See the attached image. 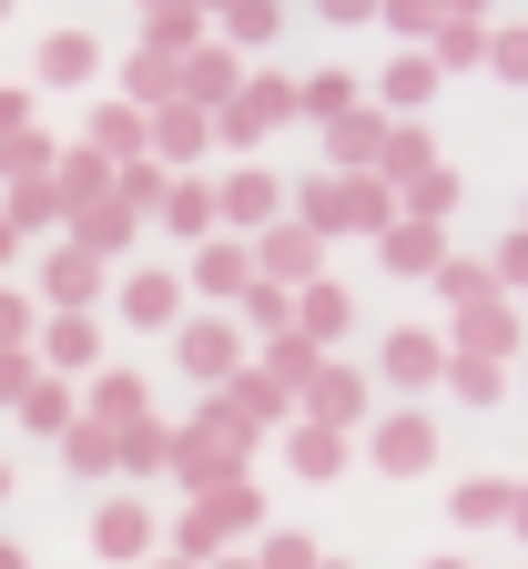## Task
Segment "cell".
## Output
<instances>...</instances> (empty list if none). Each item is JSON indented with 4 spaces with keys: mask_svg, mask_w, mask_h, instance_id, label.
Wrapping results in <instances>:
<instances>
[{
    "mask_svg": "<svg viewBox=\"0 0 528 569\" xmlns=\"http://www.w3.org/2000/svg\"><path fill=\"white\" fill-rule=\"evenodd\" d=\"M275 519H265V488L245 478V488H223V498H193L183 519H163V559H183V569H213V559H235L245 539H265Z\"/></svg>",
    "mask_w": 528,
    "mask_h": 569,
    "instance_id": "cell-1",
    "label": "cell"
},
{
    "mask_svg": "<svg viewBox=\"0 0 528 569\" xmlns=\"http://www.w3.org/2000/svg\"><path fill=\"white\" fill-rule=\"evenodd\" d=\"M295 224L326 234V244H336V234H366V244H376V234L397 224V193L376 183V173H326V163H316L306 183H295Z\"/></svg>",
    "mask_w": 528,
    "mask_h": 569,
    "instance_id": "cell-2",
    "label": "cell"
},
{
    "mask_svg": "<svg viewBox=\"0 0 528 569\" xmlns=\"http://www.w3.org/2000/svg\"><path fill=\"white\" fill-rule=\"evenodd\" d=\"M173 367H183L203 397H223V387L255 367V356H245V316H183V326H173Z\"/></svg>",
    "mask_w": 528,
    "mask_h": 569,
    "instance_id": "cell-3",
    "label": "cell"
},
{
    "mask_svg": "<svg viewBox=\"0 0 528 569\" xmlns=\"http://www.w3.org/2000/svg\"><path fill=\"white\" fill-rule=\"evenodd\" d=\"M285 122H306V82H285V71H255V82L235 92V112H213V142H235V153L255 163V142L285 132Z\"/></svg>",
    "mask_w": 528,
    "mask_h": 569,
    "instance_id": "cell-4",
    "label": "cell"
},
{
    "mask_svg": "<svg viewBox=\"0 0 528 569\" xmlns=\"http://www.w3.org/2000/svg\"><path fill=\"white\" fill-rule=\"evenodd\" d=\"M245 478H255V448L213 438V427H183V438H173V488H183V509H193V498L245 488Z\"/></svg>",
    "mask_w": 528,
    "mask_h": 569,
    "instance_id": "cell-5",
    "label": "cell"
},
{
    "mask_svg": "<svg viewBox=\"0 0 528 569\" xmlns=\"http://www.w3.org/2000/svg\"><path fill=\"white\" fill-rule=\"evenodd\" d=\"M213 203H223V234H235V244H255V234H275L285 213H295V183H275L265 163H235V173L213 183Z\"/></svg>",
    "mask_w": 528,
    "mask_h": 569,
    "instance_id": "cell-6",
    "label": "cell"
},
{
    "mask_svg": "<svg viewBox=\"0 0 528 569\" xmlns=\"http://www.w3.org/2000/svg\"><path fill=\"white\" fill-rule=\"evenodd\" d=\"M92 559H112V569H153V559H163V519L142 509L132 488H112L102 509H92Z\"/></svg>",
    "mask_w": 528,
    "mask_h": 569,
    "instance_id": "cell-7",
    "label": "cell"
},
{
    "mask_svg": "<svg viewBox=\"0 0 528 569\" xmlns=\"http://www.w3.org/2000/svg\"><path fill=\"white\" fill-rule=\"evenodd\" d=\"M102 296H112V264H102V254H82V244L61 234V244L41 254V316H92Z\"/></svg>",
    "mask_w": 528,
    "mask_h": 569,
    "instance_id": "cell-8",
    "label": "cell"
},
{
    "mask_svg": "<svg viewBox=\"0 0 528 569\" xmlns=\"http://www.w3.org/2000/svg\"><path fill=\"white\" fill-rule=\"evenodd\" d=\"M255 274H265V284H285V296H306V284H326V234H306V224L285 213L275 234H255Z\"/></svg>",
    "mask_w": 528,
    "mask_h": 569,
    "instance_id": "cell-9",
    "label": "cell"
},
{
    "mask_svg": "<svg viewBox=\"0 0 528 569\" xmlns=\"http://www.w3.org/2000/svg\"><path fill=\"white\" fill-rule=\"evenodd\" d=\"M295 417H306V427H336V438H356V427H366V367L326 356V367H316V387L295 397Z\"/></svg>",
    "mask_w": 528,
    "mask_h": 569,
    "instance_id": "cell-10",
    "label": "cell"
},
{
    "mask_svg": "<svg viewBox=\"0 0 528 569\" xmlns=\"http://www.w3.org/2000/svg\"><path fill=\"white\" fill-rule=\"evenodd\" d=\"M437 417H417V407H397V417H376V438H366V458L387 468V478H427L437 468Z\"/></svg>",
    "mask_w": 528,
    "mask_h": 569,
    "instance_id": "cell-11",
    "label": "cell"
},
{
    "mask_svg": "<svg viewBox=\"0 0 528 569\" xmlns=\"http://www.w3.org/2000/svg\"><path fill=\"white\" fill-rule=\"evenodd\" d=\"M447 356H468V367H508V356H528V346H518V306H508V296L468 306L458 326H447Z\"/></svg>",
    "mask_w": 528,
    "mask_h": 569,
    "instance_id": "cell-12",
    "label": "cell"
},
{
    "mask_svg": "<svg viewBox=\"0 0 528 569\" xmlns=\"http://www.w3.org/2000/svg\"><path fill=\"white\" fill-rule=\"evenodd\" d=\"M376 264H387L397 284H437L447 274V224H407V213H397V224L376 234Z\"/></svg>",
    "mask_w": 528,
    "mask_h": 569,
    "instance_id": "cell-13",
    "label": "cell"
},
{
    "mask_svg": "<svg viewBox=\"0 0 528 569\" xmlns=\"http://www.w3.org/2000/svg\"><path fill=\"white\" fill-rule=\"evenodd\" d=\"M112 296H122V326H142V336H173V326H183V274H163V264L122 274Z\"/></svg>",
    "mask_w": 528,
    "mask_h": 569,
    "instance_id": "cell-14",
    "label": "cell"
},
{
    "mask_svg": "<svg viewBox=\"0 0 528 569\" xmlns=\"http://www.w3.org/2000/svg\"><path fill=\"white\" fill-rule=\"evenodd\" d=\"M183 284H193V296H213V306H245V296H255L265 274H255V244H235V234H213V244L193 254V274H183Z\"/></svg>",
    "mask_w": 528,
    "mask_h": 569,
    "instance_id": "cell-15",
    "label": "cell"
},
{
    "mask_svg": "<svg viewBox=\"0 0 528 569\" xmlns=\"http://www.w3.org/2000/svg\"><path fill=\"white\" fill-rule=\"evenodd\" d=\"M41 367L92 387V377L112 367V356H102V316H51V326H41Z\"/></svg>",
    "mask_w": 528,
    "mask_h": 569,
    "instance_id": "cell-16",
    "label": "cell"
},
{
    "mask_svg": "<svg viewBox=\"0 0 528 569\" xmlns=\"http://www.w3.org/2000/svg\"><path fill=\"white\" fill-rule=\"evenodd\" d=\"M387 112H376V102H356L346 122H326V173H376V163H387Z\"/></svg>",
    "mask_w": 528,
    "mask_h": 569,
    "instance_id": "cell-17",
    "label": "cell"
},
{
    "mask_svg": "<svg viewBox=\"0 0 528 569\" xmlns=\"http://www.w3.org/2000/svg\"><path fill=\"white\" fill-rule=\"evenodd\" d=\"M437 82H447V71H437L427 51H397L387 71H376V112H387V122H417V112L437 102Z\"/></svg>",
    "mask_w": 528,
    "mask_h": 569,
    "instance_id": "cell-18",
    "label": "cell"
},
{
    "mask_svg": "<svg viewBox=\"0 0 528 569\" xmlns=\"http://www.w3.org/2000/svg\"><path fill=\"white\" fill-rule=\"evenodd\" d=\"M82 142H92V153H102L112 173H122V163H153V112H132V102L112 92V102L92 112V132H82Z\"/></svg>",
    "mask_w": 528,
    "mask_h": 569,
    "instance_id": "cell-19",
    "label": "cell"
},
{
    "mask_svg": "<svg viewBox=\"0 0 528 569\" xmlns=\"http://www.w3.org/2000/svg\"><path fill=\"white\" fill-rule=\"evenodd\" d=\"M376 367H387L407 397H417V387H447V336H427V326H397L387 346H376Z\"/></svg>",
    "mask_w": 528,
    "mask_h": 569,
    "instance_id": "cell-20",
    "label": "cell"
},
{
    "mask_svg": "<svg viewBox=\"0 0 528 569\" xmlns=\"http://www.w3.org/2000/svg\"><path fill=\"white\" fill-rule=\"evenodd\" d=\"M235 92H245V51L203 41V51L183 61V102H193V112H235Z\"/></svg>",
    "mask_w": 528,
    "mask_h": 569,
    "instance_id": "cell-21",
    "label": "cell"
},
{
    "mask_svg": "<svg viewBox=\"0 0 528 569\" xmlns=\"http://www.w3.org/2000/svg\"><path fill=\"white\" fill-rule=\"evenodd\" d=\"M203 153H213V112H193V102L153 112V163H163V173H193Z\"/></svg>",
    "mask_w": 528,
    "mask_h": 569,
    "instance_id": "cell-22",
    "label": "cell"
},
{
    "mask_svg": "<svg viewBox=\"0 0 528 569\" xmlns=\"http://www.w3.org/2000/svg\"><path fill=\"white\" fill-rule=\"evenodd\" d=\"M163 234H183L193 254L223 234V203H213V183H203V173H173V193H163Z\"/></svg>",
    "mask_w": 528,
    "mask_h": 569,
    "instance_id": "cell-23",
    "label": "cell"
},
{
    "mask_svg": "<svg viewBox=\"0 0 528 569\" xmlns=\"http://www.w3.org/2000/svg\"><path fill=\"white\" fill-rule=\"evenodd\" d=\"M132 224H142V213H132V203L112 193V203H82V213H71L61 234L82 244V254H102V264H122V254H132Z\"/></svg>",
    "mask_w": 528,
    "mask_h": 569,
    "instance_id": "cell-24",
    "label": "cell"
},
{
    "mask_svg": "<svg viewBox=\"0 0 528 569\" xmlns=\"http://www.w3.org/2000/svg\"><path fill=\"white\" fill-rule=\"evenodd\" d=\"M346 326H356V296H346V284L326 274V284H306V296H295V336H306V346H346Z\"/></svg>",
    "mask_w": 528,
    "mask_h": 569,
    "instance_id": "cell-25",
    "label": "cell"
},
{
    "mask_svg": "<svg viewBox=\"0 0 528 569\" xmlns=\"http://www.w3.org/2000/svg\"><path fill=\"white\" fill-rule=\"evenodd\" d=\"M122 102H132V112H173V102H183V61H163V51L132 41V61H122Z\"/></svg>",
    "mask_w": 528,
    "mask_h": 569,
    "instance_id": "cell-26",
    "label": "cell"
},
{
    "mask_svg": "<svg viewBox=\"0 0 528 569\" xmlns=\"http://www.w3.org/2000/svg\"><path fill=\"white\" fill-rule=\"evenodd\" d=\"M31 71H41L51 92H82L92 71H102V41H92V31H41V61H31Z\"/></svg>",
    "mask_w": 528,
    "mask_h": 569,
    "instance_id": "cell-27",
    "label": "cell"
},
{
    "mask_svg": "<svg viewBox=\"0 0 528 569\" xmlns=\"http://www.w3.org/2000/svg\"><path fill=\"white\" fill-rule=\"evenodd\" d=\"M285 458H295V478L326 488V478L356 468V438H336V427H306V417H295V427H285Z\"/></svg>",
    "mask_w": 528,
    "mask_h": 569,
    "instance_id": "cell-28",
    "label": "cell"
},
{
    "mask_svg": "<svg viewBox=\"0 0 528 569\" xmlns=\"http://www.w3.org/2000/svg\"><path fill=\"white\" fill-rule=\"evenodd\" d=\"M447 519L458 529H508L518 519V478H458L447 488Z\"/></svg>",
    "mask_w": 528,
    "mask_h": 569,
    "instance_id": "cell-29",
    "label": "cell"
},
{
    "mask_svg": "<svg viewBox=\"0 0 528 569\" xmlns=\"http://www.w3.org/2000/svg\"><path fill=\"white\" fill-rule=\"evenodd\" d=\"M203 41H213V11H183V0L142 11V51H163V61H193Z\"/></svg>",
    "mask_w": 528,
    "mask_h": 569,
    "instance_id": "cell-30",
    "label": "cell"
},
{
    "mask_svg": "<svg viewBox=\"0 0 528 569\" xmlns=\"http://www.w3.org/2000/svg\"><path fill=\"white\" fill-rule=\"evenodd\" d=\"M82 417H102V427H142V417H153V397H142L132 367H102V377L82 387Z\"/></svg>",
    "mask_w": 528,
    "mask_h": 569,
    "instance_id": "cell-31",
    "label": "cell"
},
{
    "mask_svg": "<svg viewBox=\"0 0 528 569\" xmlns=\"http://www.w3.org/2000/svg\"><path fill=\"white\" fill-rule=\"evenodd\" d=\"M427 61H437V71H478V61H488V11H468V0H458V11L437 21Z\"/></svg>",
    "mask_w": 528,
    "mask_h": 569,
    "instance_id": "cell-32",
    "label": "cell"
},
{
    "mask_svg": "<svg viewBox=\"0 0 528 569\" xmlns=\"http://www.w3.org/2000/svg\"><path fill=\"white\" fill-rule=\"evenodd\" d=\"M427 173H437V132H427V122H397V132H387V163H376V183L407 193V183H427Z\"/></svg>",
    "mask_w": 528,
    "mask_h": 569,
    "instance_id": "cell-33",
    "label": "cell"
},
{
    "mask_svg": "<svg viewBox=\"0 0 528 569\" xmlns=\"http://www.w3.org/2000/svg\"><path fill=\"white\" fill-rule=\"evenodd\" d=\"M21 427H31V438H51V448H61L71 427H82V397H71V377H51V367H41V387L21 397Z\"/></svg>",
    "mask_w": 528,
    "mask_h": 569,
    "instance_id": "cell-34",
    "label": "cell"
},
{
    "mask_svg": "<svg viewBox=\"0 0 528 569\" xmlns=\"http://www.w3.org/2000/svg\"><path fill=\"white\" fill-rule=\"evenodd\" d=\"M61 468H71V478H122V427L82 417V427L61 438Z\"/></svg>",
    "mask_w": 528,
    "mask_h": 569,
    "instance_id": "cell-35",
    "label": "cell"
},
{
    "mask_svg": "<svg viewBox=\"0 0 528 569\" xmlns=\"http://www.w3.org/2000/svg\"><path fill=\"white\" fill-rule=\"evenodd\" d=\"M51 173H61V142H51V132H11V142H0V193L51 183Z\"/></svg>",
    "mask_w": 528,
    "mask_h": 569,
    "instance_id": "cell-36",
    "label": "cell"
},
{
    "mask_svg": "<svg viewBox=\"0 0 528 569\" xmlns=\"http://www.w3.org/2000/svg\"><path fill=\"white\" fill-rule=\"evenodd\" d=\"M51 183H61L71 213H82V203H112V163L92 153V142H61V173H51Z\"/></svg>",
    "mask_w": 528,
    "mask_h": 569,
    "instance_id": "cell-37",
    "label": "cell"
},
{
    "mask_svg": "<svg viewBox=\"0 0 528 569\" xmlns=\"http://www.w3.org/2000/svg\"><path fill=\"white\" fill-rule=\"evenodd\" d=\"M213 41L223 51H265V41H285V11L275 0H235V11H213Z\"/></svg>",
    "mask_w": 528,
    "mask_h": 569,
    "instance_id": "cell-38",
    "label": "cell"
},
{
    "mask_svg": "<svg viewBox=\"0 0 528 569\" xmlns=\"http://www.w3.org/2000/svg\"><path fill=\"white\" fill-rule=\"evenodd\" d=\"M173 438H183V427H163V417L122 427V478H173Z\"/></svg>",
    "mask_w": 528,
    "mask_h": 569,
    "instance_id": "cell-39",
    "label": "cell"
},
{
    "mask_svg": "<svg viewBox=\"0 0 528 569\" xmlns=\"http://www.w3.org/2000/svg\"><path fill=\"white\" fill-rule=\"evenodd\" d=\"M255 367L285 387V397H306L316 387V367H326V346H306V336H285V346H255Z\"/></svg>",
    "mask_w": 528,
    "mask_h": 569,
    "instance_id": "cell-40",
    "label": "cell"
},
{
    "mask_svg": "<svg viewBox=\"0 0 528 569\" xmlns=\"http://www.w3.org/2000/svg\"><path fill=\"white\" fill-rule=\"evenodd\" d=\"M223 397H235V407H245V417L265 427V438H275V427H295V397H285V387H275L265 367H245V377H235V387H223Z\"/></svg>",
    "mask_w": 528,
    "mask_h": 569,
    "instance_id": "cell-41",
    "label": "cell"
},
{
    "mask_svg": "<svg viewBox=\"0 0 528 569\" xmlns=\"http://www.w3.org/2000/svg\"><path fill=\"white\" fill-rule=\"evenodd\" d=\"M41 296H21V284H0V356H41Z\"/></svg>",
    "mask_w": 528,
    "mask_h": 569,
    "instance_id": "cell-42",
    "label": "cell"
},
{
    "mask_svg": "<svg viewBox=\"0 0 528 569\" xmlns=\"http://www.w3.org/2000/svg\"><path fill=\"white\" fill-rule=\"evenodd\" d=\"M458 193H468V183H458V163H437L427 183H407V193H397V213H407V224H447V213H458Z\"/></svg>",
    "mask_w": 528,
    "mask_h": 569,
    "instance_id": "cell-43",
    "label": "cell"
},
{
    "mask_svg": "<svg viewBox=\"0 0 528 569\" xmlns=\"http://www.w3.org/2000/svg\"><path fill=\"white\" fill-rule=\"evenodd\" d=\"M245 336L255 346H285L295 336V296H285V284H255V296H245Z\"/></svg>",
    "mask_w": 528,
    "mask_h": 569,
    "instance_id": "cell-44",
    "label": "cell"
},
{
    "mask_svg": "<svg viewBox=\"0 0 528 569\" xmlns=\"http://www.w3.org/2000/svg\"><path fill=\"white\" fill-rule=\"evenodd\" d=\"M437 296L458 306V316H468V306H488V296H498V274H488V254H447V274H437Z\"/></svg>",
    "mask_w": 528,
    "mask_h": 569,
    "instance_id": "cell-45",
    "label": "cell"
},
{
    "mask_svg": "<svg viewBox=\"0 0 528 569\" xmlns=\"http://www.w3.org/2000/svg\"><path fill=\"white\" fill-rule=\"evenodd\" d=\"M0 213H11L21 234H41V224H71V203H61V183H21V193H0Z\"/></svg>",
    "mask_w": 528,
    "mask_h": 569,
    "instance_id": "cell-46",
    "label": "cell"
},
{
    "mask_svg": "<svg viewBox=\"0 0 528 569\" xmlns=\"http://www.w3.org/2000/svg\"><path fill=\"white\" fill-rule=\"evenodd\" d=\"M356 102H366V92H356V71H316V82H306V122H316V132L346 122Z\"/></svg>",
    "mask_w": 528,
    "mask_h": 569,
    "instance_id": "cell-47",
    "label": "cell"
},
{
    "mask_svg": "<svg viewBox=\"0 0 528 569\" xmlns=\"http://www.w3.org/2000/svg\"><path fill=\"white\" fill-rule=\"evenodd\" d=\"M376 21H387V31H397V51H427L447 11H437V0H387V11H376Z\"/></svg>",
    "mask_w": 528,
    "mask_h": 569,
    "instance_id": "cell-48",
    "label": "cell"
},
{
    "mask_svg": "<svg viewBox=\"0 0 528 569\" xmlns=\"http://www.w3.org/2000/svg\"><path fill=\"white\" fill-rule=\"evenodd\" d=\"M255 569H326V559H316L306 529H265V539H255Z\"/></svg>",
    "mask_w": 528,
    "mask_h": 569,
    "instance_id": "cell-49",
    "label": "cell"
},
{
    "mask_svg": "<svg viewBox=\"0 0 528 569\" xmlns=\"http://www.w3.org/2000/svg\"><path fill=\"white\" fill-rule=\"evenodd\" d=\"M488 71H498V82H528V21H498L488 31Z\"/></svg>",
    "mask_w": 528,
    "mask_h": 569,
    "instance_id": "cell-50",
    "label": "cell"
},
{
    "mask_svg": "<svg viewBox=\"0 0 528 569\" xmlns=\"http://www.w3.org/2000/svg\"><path fill=\"white\" fill-rule=\"evenodd\" d=\"M193 427H213V438H235V448H255V438H265V427H255L235 397H203V407H193Z\"/></svg>",
    "mask_w": 528,
    "mask_h": 569,
    "instance_id": "cell-51",
    "label": "cell"
},
{
    "mask_svg": "<svg viewBox=\"0 0 528 569\" xmlns=\"http://www.w3.org/2000/svg\"><path fill=\"white\" fill-rule=\"evenodd\" d=\"M488 274H498V296H508V284H528V224H518V234H498V254H488Z\"/></svg>",
    "mask_w": 528,
    "mask_h": 569,
    "instance_id": "cell-52",
    "label": "cell"
},
{
    "mask_svg": "<svg viewBox=\"0 0 528 569\" xmlns=\"http://www.w3.org/2000/svg\"><path fill=\"white\" fill-rule=\"evenodd\" d=\"M41 387V356H0V407H21Z\"/></svg>",
    "mask_w": 528,
    "mask_h": 569,
    "instance_id": "cell-53",
    "label": "cell"
},
{
    "mask_svg": "<svg viewBox=\"0 0 528 569\" xmlns=\"http://www.w3.org/2000/svg\"><path fill=\"white\" fill-rule=\"evenodd\" d=\"M11 132H41V112H31L21 82H0V142H11Z\"/></svg>",
    "mask_w": 528,
    "mask_h": 569,
    "instance_id": "cell-54",
    "label": "cell"
},
{
    "mask_svg": "<svg viewBox=\"0 0 528 569\" xmlns=\"http://www.w3.org/2000/svg\"><path fill=\"white\" fill-rule=\"evenodd\" d=\"M21 264V224H11V213H0V274H11Z\"/></svg>",
    "mask_w": 528,
    "mask_h": 569,
    "instance_id": "cell-55",
    "label": "cell"
},
{
    "mask_svg": "<svg viewBox=\"0 0 528 569\" xmlns=\"http://www.w3.org/2000/svg\"><path fill=\"white\" fill-rule=\"evenodd\" d=\"M0 569H31V559H21V539H0Z\"/></svg>",
    "mask_w": 528,
    "mask_h": 569,
    "instance_id": "cell-56",
    "label": "cell"
},
{
    "mask_svg": "<svg viewBox=\"0 0 528 569\" xmlns=\"http://www.w3.org/2000/svg\"><path fill=\"white\" fill-rule=\"evenodd\" d=\"M508 529H518V539H528V478H518V519H508Z\"/></svg>",
    "mask_w": 528,
    "mask_h": 569,
    "instance_id": "cell-57",
    "label": "cell"
},
{
    "mask_svg": "<svg viewBox=\"0 0 528 569\" xmlns=\"http://www.w3.org/2000/svg\"><path fill=\"white\" fill-rule=\"evenodd\" d=\"M213 569H255V549H235V559H213Z\"/></svg>",
    "mask_w": 528,
    "mask_h": 569,
    "instance_id": "cell-58",
    "label": "cell"
},
{
    "mask_svg": "<svg viewBox=\"0 0 528 569\" xmlns=\"http://www.w3.org/2000/svg\"><path fill=\"white\" fill-rule=\"evenodd\" d=\"M0 498H11V458H0Z\"/></svg>",
    "mask_w": 528,
    "mask_h": 569,
    "instance_id": "cell-59",
    "label": "cell"
},
{
    "mask_svg": "<svg viewBox=\"0 0 528 569\" xmlns=\"http://www.w3.org/2000/svg\"><path fill=\"white\" fill-rule=\"evenodd\" d=\"M427 569H468V559H427Z\"/></svg>",
    "mask_w": 528,
    "mask_h": 569,
    "instance_id": "cell-60",
    "label": "cell"
},
{
    "mask_svg": "<svg viewBox=\"0 0 528 569\" xmlns=\"http://www.w3.org/2000/svg\"><path fill=\"white\" fill-rule=\"evenodd\" d=\"M153 569H183V559H153Z\"/></svg>",
    "mask_w": 528,
    "mask_h": 569,
    "instance_id": "cell-61",
    "label": "cell"
},
{
    "mask_svg": "<svg viewBox=\"0 0 528 569\" xmlns=\"http://www.w3.org/2000/svg\"><path fill=\"white\" fill-rule=\"evenodd\" d=\"M326 569H346V559H326Z\"/></svg>",
    "mask_w": 528,
    "mask_h": 569,
    "instance_id": "cell-62",
    "label": "cell"
}]
</instances>
